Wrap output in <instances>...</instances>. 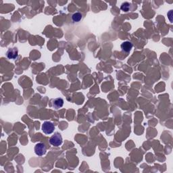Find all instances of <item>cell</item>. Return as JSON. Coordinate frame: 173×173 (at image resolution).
Returning a JSON list of instances; mask_svg holds the SVG:
<instances>
[{"label":"cell","mask_w":173,"mask_h":173,"mask_svg":"<svg viewBox=\"0 0 173 173\" xmlns=\"http://www.w3.org/2000/svg\"><path fill=\"white\" fill-rule=\"evenodd\" d=\"M49 143L55 147H58L62 143V137L60 133H55L49 139Z\"/></svg>","instance_id":"cell-1"},{"label":"cell","mask_w":173,"mask_h":173,"mask_svg":"<svg viewBox=\"0 0 173 173\" xmlns=\"http://www.w3.org/2000/svg\"><path fill=\"white\" fill-rule=\"evenodd\" d=\"M54 130H55V127L51 122L46 121L42 125V131L43 133L47 134V135H49V134L54 133Z\"/></svg>","instance_id":"cell-2"},{"label":"cell","mask_w":173,"mask_h":173,"mask_svg":"<svg viewBox=\"0 0 173 173\" xmlns=\"http://www.w3.org/2000/svg\"><path fill=\"white\" fill-rule=\"evenodd\" d=\"M47 147L43 143H39L35 146V152L39 156H42L46 154Z\"/></svg>","instance_id":"cell-3"},{"label":"cell","mask_w":173,"mask_h":173,"mask_svg":"<svg viewBox=\"0 0 173 173\" xmlns=\"http://www.w3.org/2000/svg\"><path fill=\"white\" fill-rule=\"evenodd\" d=\"M18 54H19L18 49L14 47V48H10L8 50V51L6 52V56L9 59L14 60L18 57Z\"/></svg>","instance_id":"cell-4"},{"label":"cell","mask_w":173,"mask_h":173,"mask_svg":"<svg viewBox=\"0 0 173 173\" xmlns=\"http://www.w3.org/2000/svg\"><path fill=\"white\" fill-rule=\"evenodd\" d=\"M133 48V44L130 41H124L121 44V49L124 52H129Z\"/></svg>","instance_id":"cell-5"},{"label":"cell","mask_w":173,"mask_h":173,"mask_svg":"<svg viewBox=\"0 0 173 173\" xmlns=\"http://www.w3.org/2000/svg\"><path fill=\"white\" fill-rule=\"evenodd\" d=\"M64 104V100L61 98H57L53 100V106L56 109L62 108Z\"/></svg>","instance_id":"cell-6"},{"label":"cell","mask_w":173,"mask_h":173,"mask_svg":"<svg viewBox=\"0 0 173 173\" xmlns=\"http://www.w3.org/2000/svg\"><path fill=\"white\" fill-rule=\"evenodd\" d=\"M72 19L74 22H79L82 19V14L80 12L74 13L72 16Z\"/></svg>","instance_id":"cell-7"},{"label":"cell","mask_w":173,"mask_h":173,"mask_svg":"<svg viewBox=\"0 0 173 173\" xmlns=\"http://www.w3.org/2000/svg\"><path fill=\"white\" fill-rule=\"evenodd\" d=\"M120 9L122 11H124V12H128L130 9V4L128 3V2H124L121 5Z\"/></svg>","instance_id":"cell-8"}]
</instances>
